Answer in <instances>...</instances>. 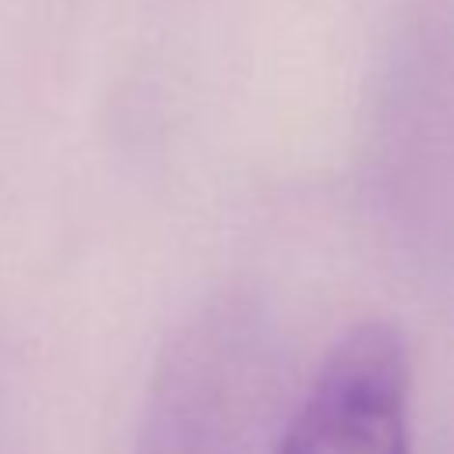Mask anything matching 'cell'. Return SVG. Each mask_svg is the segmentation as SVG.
<instances>
[{"label":"cell","instance_id":"cell-2","mask_svg":"<svg viewBox=\"0 0 454 454\" xmlns=\"http://www.w3.org/2000/svg\"><path fill=\"white\" fill-rule=\"evenodd\" d=\"M273 454H411V358L390 319H358L330 344Z\"/></svg>","mask_w":454,"mask_h":454},{"label":"cell","instance_id":"cell-1","mask_svg":"<svg viewBox=\"0 0 454 454\" xmlns=\"http://www.w3.org/2000/svg\"><path fill=\"white\" fill-rule=\"evenodd\" d=\"M277 355L266 319L241 294L202 301L167 340L135 454H273Z\"/></svg>","mask_w":454,"mask_h":454}]
</instances>
